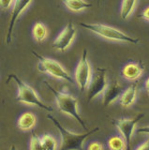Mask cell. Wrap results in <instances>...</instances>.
<instances>
[{
    "mask_svg": "<svg viewBox=\"0 0 149 150\" xmlns=\"http://www.w3.org/2000/svg\"><path fill=\"white\" fill-rule=\"evenodd\" d=\"M37 123V117L30 112H24L17 121V127L21 130H30L35 127Z\"/></svg>",
    "mask_w": 149,
    "mask_h": 150,
    "instance_id": "obj_14",
    "label": "cell"
},
{
    "mask_svg": "<svg viewBox=\"0 0 149 150\" xmlns=\"http://www.w3.org/2000/svg\"><path fill=\"white\" fill-rule=\"evenodd\" d=\"M34 0H15L14 4H13L11 12V19L10 23H8V28L6 34V44H10L12 40V34L13 30H14L15 23L18 21L19 17L22 15L25 9L30 6V4L33 2Z\"/></svg>",
    "mask_w": 149,
    "mask_h": 150,
    "instance_id": "obj_10",
    "label": "cell"
},
{
    "mask_svg": "<svg viewBox=\"0 0 149 150\" xmlns=\"http://www.w3.org/2000/svg\"><path fill=\"white\" fill-rule=\"evenodd\" d=\"M11 150H16V146H15V145H12L11 148Z\"/></svg>",
    "mask_w": 149,
    "mask_h": 150,
    "instance_id": "obj_27",
    "label": "cell"
},
{
    "mask_svg": "<svg viewBox=\"0 0 149 150\" xmlns=\"http://www.w3.org/2000/svg\"><path fill=\"white\" fill-rule=\"evenodd\" d=\"M108 147L110 150H127V144L122 136H113L108 140Z\"/></svg>",
    "mask_w": 149,
    "mask_h": 150,
    "instance_id": "obj_18",
    "label": "cell"
},
{
    "mask_svg": "<svg viewBox=\"0 0 149 150\" xmlns=\"http://www.w3.org/2000/svg\"><path fill=\"white\" fill-rule=\"evenodd\" d=\"M144 88H145L146 93H147V95H148V97H149V77L146 79L145 83H144Z\"/></svg>",
    "mask_w": 149,
    "mask_h": 150,
    "instance_id": "obj_26",
    "label": "cell"
},
{
    "mask_svg": "<svg viewBox=\"0 0 149 150\" xmlns=\"http://www.w3.org/2000/svg\"><path fill=\"white\" fill-rule=\"evenodd\" d=\"M80 25L86 30H89L94 34L103 38L105 40H113V41H120L126 42V43L130 44H138L140 40L137 38H134L128 35L127 33L121 31L119 29L113 26L102 25V23H81Z\"/></svg>",
    "mask_w": 149,
    "mask_h": 150,
    "instance_id": "obj_3",
    "label": "cell"
},
{
    "mask_svg": "<svg viewBox=\"0 0 149 150\" xmlns=\"http://www.w3.org/2000/svg\"><path fill=\"white\" fill-rule=\"evenodd\" d=\"M77 30L71 23H68L67 26L60 32V34L55 38L53 42V48L59 52L66 51L76 38Z\"/></svg>",
    "mask_w": 149,
    "mask_h": 150,
    "instance_id": "obj_9",
    "label": "cell"
},
{
    "mask_svg": "<svg viewBox=\"0 0 149 150\" xmlns=\"http://www.w3.org/2000/svg\"><path fill=\"white\" fill-rule=\"evenodd\" d=\"M11 80H13L14 83L17 84L18 87V93H17V100L24 103V104L29 105V106H36L40 109L45 110L47 112H53V107H51L40 100V96L37 94L35 89L31 87L29 84L25 83L24 81L17 76L15 74H10L7 80V83H8Z\"/></svg>",
    "mask_w": 149,
    "mask_h": 150,
    "instance_id": "obj_4",
    "label": "cell"
},
{
    "mask_svg": "<svg viewBox=\"0 0 149 150\" xmlns=\"http://www.w3.org/2000/svg\"><path fill=\"white\" fill-rule=\"evenodd\" d=\"M63 3L68 9L74 12L85 11L92 7V4L85 0H63Z\"/></svg>",
    "mask_w": 149,
    "mask_h": 150,
    "instance_id": "obj_15",
    "label": "cell"
},
{
    "mask_svg": "<svg viewBox=\"0 0 149 150\" xmlns=\"http://www.w3.org/2000/svg\"><path fill=\"white\" fill-rule=\"evenodd\" d=\"M32 54L39 60L38 69L40 72L47 73L50 76L63 80V81H66L69 83H74L75 80L71 77V75H69V73L64 69L63 66L58 63L56 60L45 57V56L37 54L35 51H32Z\"/></svg>",
    "mask_w": 149,
    "mask_h": 150,
    "instance_id": "obj_5",
    "label": "cell"
},
{
    "mask_svg": "<svg viewBox=\"0 0 149 150\" xmlns=\"http://www.w3.org/2000/svg\"><path fill=\"white\" fill-rule=\"evenodd\" d=\"M15 0H0V4H1V8L3 9H8L10 8H12L13 4H14Z\"/></svg>",
    "mask_w": 149,
    "mask_h": 150,
    "instance_id": "obj_21",
    "label": "cell"
},
{
    "mask_svg": "<svg viewBox=\"0 0 149 150\" xmlns=\"http://www.w3.org/2000/svg\"><path fill=\"white\" fill-rule=\"evenodd\" d=\"M29 149L30 150H43L42 142H41V137L37 136L34 131H32L31 132Z\"/></svg>",
    "mask_w": 149,
    "mask_h": 150,
    "instance_id": "obj_20",
    "label": "cell"
},
{
    "mask_svg": "<svg viewBox=\"0 0 149 150\" xmlns=\"http://www.w3.org/2000/svg\"><path fill=\"white\" fill-rule=\"evenodd\" d=\"M138 94V86L137 83H132L130 86L125 89L123 91L122 95L119 98V103L120 105L124 108H129L134 104V102L136 101Z\"/></svg>",
    "mask_w": 149,
    "mask_h": 150,
    "instance_id": "obj_12",
    "label": "cell"
},
{
    "mask_svg": "<svg viewBox=\"0 0 149 150\" xmlns=\"http://www.w3.org/2000/svg\"><path fill=\"white\" fill-rule=\"evenodd\" d=\"M137 132L142 133V134H145V135H149V126H144V127H142V128L138 129Z\"/></svg>",
    "mask_w": 149,
    "mask_h": 150,
    "instance_id": "obj_23",
    "label": "cell"
},
{
    "mask_svg": "<svg viewBox=\"0 0 149 150\" xmlns=\"http://www.w3.org/2000/svg\"><path fill=\"white\" fill-rule=\"evenodd\" d=\"M143 115V114H140L135 117H131V118H121L114 122L116 129L127 144V150H131V140L134 131L136 129L137 124L140 122V120H142Z\"/></svg>",
    "mask_w": 149,
    "mask_h": 150,
    "instance_id": "obj_7",
    "label": "cell"
},
{
    "mask_svg": "<svg viewBox=\"0 0 149 150\" xmlns=\"http://www.w3.org/2000/svg\"><path fill=\"white\" fill-rule=\"evenodd\" d=\"M47 117L50 120H52L61 136V145H60L59 150H85L83 144L85 140L91 134L100 130L99 128H95L94 129L87 130L85 133H74L65 128L54 115H48Z\"/></svg>",
    "mask_w": 149,
    "mask_h": 150,
    "instance_id": "obj_1",
    "label": "cell"
},
{
    "mask_svg": "<svg viewBox=\"0 0 149 150\" xmlns=\"http://www.w3.org/2000/svg\"><path fill=\"white\" fill-rule=\"evenodd\" d=\"M143 73V68L138 63H129L121 70L122 77L128 81H135Z\"/></svg>",
    "mask_w": 149,
    "mask_h": 150,
    "instance_id": "obj_13",
    "label": "cell"
},
{
    "mask_svg": "<svg viewBox=\"0 0 149 150\" xmlns=\"http://www.w3.org/2000/svg\"><path fill=\"white\" fill-rule=\"evenodd\" d=\"M142 18L143 19V20L149 22V6L143 9V11L142 13Z\"/></svg>",
    "mask_w": 149,
    "mask_h": 150,
    "instance_id": "obj_24",
    "label": "cell"
},
{
    "mask_svg": "<svg viewBox=\"0 0 149 150\" xmlns=\"http://www.w3.org/2000/svg\"><path fill=\"white\" fill-rule=\"evenodd\" d=\"M32 35L37 42H42L47 38V28L42 23H36L32 29Z\"/></svg>",
    "mask_w": 149,
    "mask_h": 150,
    "instance_id": "obj_17",
    "label": "cell"
},
{
    "mask_svg": "<svg viewBox=\"0 0 149 150\" xmlns=\"http://www.w3.org/2000/svg\"><path fill=\"white\" fill-rule=\"evenodd\" d=\"M43 150H56L57 149V141L54 137L50 134H44L41 136Z\"/></svg>",
    "mask_w": 149,
    "mask_h": 150,
    "instance_id": "obj_19",
    "label": "cell"
},
{
    "mask_svg": "<svg viewBox=\"0 0 149 150\" xmlns=\"http://www.w3.org/2000/svg\"><path fill=\"white\" fill-rule=\"evenodd\" d=\"M92 78L91 67L88 62L87 51L85 49L83 52V55L76 66L75 72H74V80L79 89L83 92L88 88Z\"/></svg>",
    "mask_w": 149,
    "mask_h": 150,
    "instance_id": "obj_6",
    "label": "cell"
},
{
    "mask_svg": "<svg viewBox=\"0 0 149 150\" xmlns=\"http://www.w3.org/2000/svg\"><path fill=\"white\" fill-rule=\"evenodd\" d=\"M123 88L117 81H114L108 84L104 92L102 93V103L105 107H108L114 103L123 93Z\"/></svg>",
    "mask_w": 149,
    "mask_h": 150,
    "instance_id": "obj_11",
    "label": "cell"
},
{
    "mask_svg": "<svg viewBox=\"0 0 149 150\" xmlns=\"http://www.w3.org/2000/svg\"><path fill=\"white\" fill-rule=\"evenodd\" d=\"M44 84L54 94V96L55 98V102H56V105L59 111L63 112V114L74 118V120H76L82 126V128L83 129H85L87 131V127L85 123V121L83 120L82 116L80 115V112H79L78 110L77 98L68 92L56 90L52 86H50L47 82H44Z\"/></svg>",
    "mask_w": 149,
    "mask_h": 150,
    "instance_id": "obj_2",
    "label": "cell"
},
{
    "mask_svg": "<svg viewBox=\"0 0 149 150\" xmlns=\"http://www.w3.org/2000/svg\"><path fill=\"white\" fill-rule=\"evenodd\" d=\"M137 0H122L120 7V17L123 20L127 19L131 15L136 7Z\"/></svg>",
    "mask_w": 149,
    "mask_h": 150,
    "instance_id": "obj_16",
    "label": "cell"
},
{
    "mask_svg": "<svg viewBox=\"0 0 149 150\" xmlns=\"http://www.w3.org/2000/svg\"><path fill=\"white\" fill-rule=\"evenodd\" d=\"M87 150H103V145L100 142H93L88 145Z\"/></svg>",
    "mask_w": 149,
    "mask_h": 150,
    "instance_id": "obj_22",
    "label": "cell"
},
{
    "mask_svg": "<svg viewBox=\"0 0 149 150\" xmlns=\"http://www.w3.org/2000/svg\"><path fill=\"white\" fill-rule=\"evenodd\" d=\"M136 150H149V139L146 140L143 144H142Z\"/></svg>",
    "mask_w": 149,
    "mask_h": 150,
    "instance_id": "obj_25",
    "label": "cell"
},
{
    "mask_svg": "<svg viewBox=\"0 0 149 150\" xmlns=\"http://www.w3.org/2000/svg\"><path fill=\"white\" fill-rule=\"evenodd\" d=\"M108 81L106 76V69L101 68H96L95 73L92 75L91 81L87 88L88 102L92 101L94 98L104 92L108 86Z\"/></svg>",
    "mask_w": 149,
    "mask_h": 150,
    "instance_id": "obj_8",
    "label": "cell"
}]
</instances>
